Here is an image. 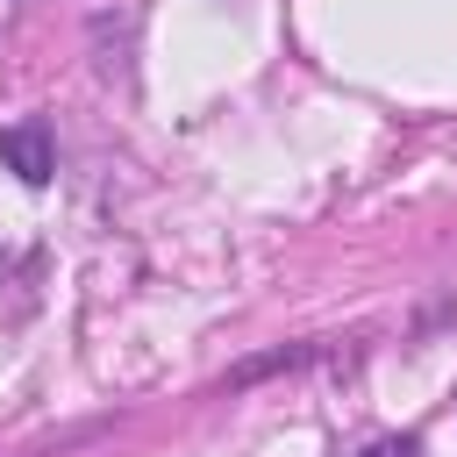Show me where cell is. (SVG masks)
Segmentation results:
<instances>
[{
  "label": "cell",
  "instance_id": "obj_1",
  "mask_svg": "<svg viewBox=\"0 0 457 457\" xmlns=\"http://www.w3.org/2000/svg\"><path fill=\"white\" fill-rule=\"evenodd\" d=\"M0 164H7L21 186H43V179H50V129H43V121L0 129Z\"/></svg>",
  "mask_w": 457,
  "mask_h": 457
},
{
  "label": "cell",
  "instance_id": "obj_2",
  "mask_svg": "<svg viewBox=\"0 0 457 457\" xmlns=\"http://www.w3.org/2000/svg\"><path fill=\"white\" fill-rule=\"evenodd\" d=\"M364 457H421V443H414V436H400V443H371Z\"/></svg>",
  "mask_w": 457,
  "mask_h": 457
}]
</instances>
